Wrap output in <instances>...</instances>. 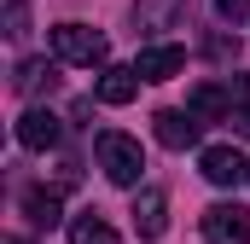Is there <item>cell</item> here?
Returning <instances> with one entry per match:
<instances>
[{"label":"cell","instance_id":"52a82bcc","mask_svg":"<svg viewBox=\"0 0 250 244\" xmlns=\"http://www.w3.org/2000/svg\"><path fill=\"white\" fill-rule=\"evenodd\" d=\"M134 70H140V81H175L187 70V47H140Z\"/></svg>","mask_w":250,"mask_h":244},{"label":"cell","instance_id":"9a60e30c","mask_svg":"<svg viewBox=\"0 0 250 244\" xmlns=\"http://www.w3.org/2000/svg\"><path fill=\"white\" fill-rule=\"evenodd\" d=\"M227 87H233V128H239V134H250V70L245 76H233V81H227Z\"/></svg>","mask_w":250,"mask_h":244},{"label":"cell","instance_id":"2e32d148","mask_svg":"<svg viewBox=\"0 0 250 244\" xmlns=\"http://www.w3.org/2000/svg\"><path fill=\"white\" fill-rule=\"evenodd\" d=\"M215 6H221V18H245L250 12V0H215Z\"/></svg>","mask_w":250,"mask_h":244},{"label":"cell","instance_id":"9c48e42d","mask_svg":"<svg viewBox=\"0 0 250 244\" xmlns=\"http://www.w3.org/2000/svg\"><path fill=\"white\" fill-rule=\"evenodd\" d=\"M187 111L198 122H215V117H233V87H221V81H204V87H192Z\"/></svg>","mask_w":250,"mask_h":244},{"label":"cell","instance_id":"8992f818","mask_svg":"<svg viewBox=\"0 0 250 244\" xmlns=\"http://www.w3.org/2000/svg\"><path fill=\"white\" fill-rule=\"evenodd\" d=\"M134 233L140 239H163L169 233V198L157 186H140V198H134Z\"/></svg>","mask_w":250,"mask_h":244},{"label":"cell","instance_id":"277c9868","mask_svg":"<svg viewBox=\"0 0 250 244\" xmlns=\"http://www.w3.org/2000/svg\"><path fill=\"white\" fill-rule=\"evenodd\" d=\"M198 169H204L209 186H239V181H250V163L233 151V145H204V151H198Z\"/></svg>","mask_w":250,"mask_h":244},{"label":"cell","instance_id":"7c38bea8","mask_svg":"<svg viewBox=\"0 0 250 244\" xmlns=\"http://www.w3.org/2000/svg\"><path fill=\"white\" fill-rule=\"evenodd\" d=\"M23 221L29 227H59L64 221V203H59V192H47V186H35V192H23Z\"/></svg>","mask_w":250,"mask_h":244},{"label":"cell","instance_id":"3957f363","mask_svg":"<svg viewBox=\"0 0 250 244\" xmlns=\"http://www.w3.org/2000/svg\"><path fill=\"white\" fill-rule=\"evenodd\" d=\"M204 239L209 244H250V209L245 203H209L204 209Z\"/></svg>","mask_w":250,"mask_h":244},{"label":"cell","instance_id":"4fadbf2b","mask_svg":"<svg viewBox=\"0 0 250 244\" xmlns=\"http://www.w3.org/2000/svg\"><path fill=\"white\" fill-rule=\"evenodd\" d=\"M70 244H123V239H117V227L105 215H76L70 221Z\"/></svg>","mask_w":250,"mask_h":244},{"label":"cell","instance_id":"5b68a950","mask_svg":"<svg viewBox=\"0 0 250 244\" xmlns=\"http://www.w3.org/2000/svg\"><path fill=\"white\" fill-rule=\"evenodd\" d=\"M59 134L64 128H59V117H53L47 105H29V111L18 117V145H23V151H53Z\"/></svg>","mask_w":250,"mask_h":244},{"label":"cell","instance_id":"7a4b0ae2","mask_svg":"<svg viewBox=\"0 0 250 244\" xmlns=\"http://www.w3.org/2000/svg\"><path fill=\"white\" fill-rule=\"evenodd\" d=\"M53 53H59V64H105L111 59V41L93 29V23H59L53 29Z\"/></svg>","mask_w":250,"mask_h":244},{"label":"cell","instance_id":"6da1fadb","mask_svg":"<svg viewBox=\"0 0 250 244\" xmlns=\"http://www.w3.org/2000/svg\"><path fill=\"white\" fill-rule=\"evenodd\" d=\"M93 151H99V169H105V181H111V186H140V175H146V151H140L134 134L105 128V134L93 140Z\"/></svg>","mask_w":250,"mask_h":244},{"label":"cell","instance_id":"e0dca14e","mask_svg":"<svg viewBox=\"0 0 250 244\" xmlns=\"http://www.w3.org/2000/svg\"><path fill=\"white\" fill-rule=\"evenodd\" d=\"M6 244H23V239H6Z\"/></svg>","mask_w":250,"mask_h":244},{"label":"cell","instance_id":"5bb4252c","mask_svg":"<svg viewBox=\"0 0 250 244\" xmlns=\"http://www.w3.org/2000/svg\"><path fill=\"white\" fill-rule=\"evenodd\" d=\"M12 87H18V93H41V87H53V64H47V59H23L18 76H12Z\"/></svg>","mask_w":250,"mask_h":244},{"label":"cell","instance_id":"30bf717a","mask_svg":"<svg viewBox=\"0 0 250 244\" xmlns=\"http://www.w3.org/2000/svg\"><path fill=\"white\" fill-rule=\"evenodd\" d=\"M140 93V70H128V64H105L99 70V99L105 105H128Z\"/></svg>","mask_w":250,"mask_h":244},{"label":"cell","instance_id":"ba28073f","mask_svg":"<svg viewBox=\"0 0 250 244\" xmlns=\"http://www.w3.org/2000/svg\"><path fill=\"white\" fill-rule=\"evenodd\" d=\"M151 122H157V140H163L169 151H187V145H198V128H204L192 111H157Z\"/></svg>","mask_w":250,"mask_h":244},{"label":"cell","instance_id":"8fae6325","mask_svg":"<svg viewBox=\"0 0 250 244\" xmlns=\"http://www.w3.org/2000/svg\"><path fill=\"white\" fill-rule=\"evenodd\" d=\"M187 6L192 0H134V29H169V23H181Z\"/></svg>","mask_w":250,"mask_h":244}]
</instances>
